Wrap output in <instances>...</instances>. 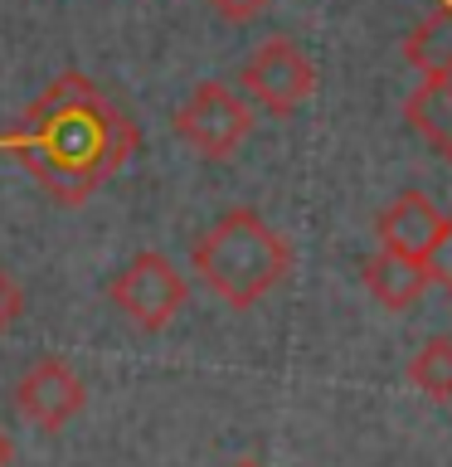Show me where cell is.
<instances>
[{"label": "cell", "mask_w": 452, "mask_h": 467, "mask_svg": "<svg viewBox=\"0 0 452 467\" xmlns=\"http://www.w3.org/2000/svg\"><path fill=\"white\" fill-rule=\"evenodd\" d=\"M428 277H433L437 287L452 283V214L443 219V239H437V248L428 254Z\"/></svg>", "instance_id": "cell-13"}, {"label": "cell", "mask_w": 452, "mask_h": 467, "mask_svg": "<svg viewBox=\"0 0 452 467\" xmlns=\"http://www.w3.org/2000/svg\"><path fill=\"white\" fill-rule=\"evenodd\" d=\"M239 83H243L248 102H258L262 112L292 117L306 98L316 93V64L306 58V49L297 39L272 35V39H262L258 49L243 58Z\"/></svg>", "instance_id": "cell-5"}, {"label": "cell", "mask_w": 452, "mask_h": 467, "mask_svg": "<svg viewBox=\"0 0 452 467\" xmlns=\"http://www.w3.org/2000/svg\"><path fill=\"white\" fill-rule=\"evenodd\" d=\"M443 210L423 195V190H404L394 204H385L375 219V234H379V248H394V254H408L418 263H428V254L443 239Z\"/></svg>", "instance_id": "cell-7"}, {"label": "cell", "mask_w": 452, "mask_h": 467, "mask_svg": "<svg viewBox=\"0 0 452 467\" xmlns=\"http://www.w3.org/2000/svg\"><path fill=\"white\" fill-rule=\"evenodd\" d=\"M408 385L418 394H428V400L447 404L452 400V336H428L414 360H408Z\"/></svg>", "instance_id": "cell-11"}, {"label": "cell", "mask_w": 452, "mask_h": 467, "mask_svg": "<svg viewBox=\"0 0 452 467\" xmlns=\"http://www.w3.org/2000/svg\"><path fill=\"white\" fill-rule=\"evenodd\" d=\"M20 317H25V287H20V277L0 263V336H5Z\"/></svg>", "instance_id": "cell-12"}, {"label": "cell", "mask_w": 452, "mask_h": 467, "mask_svg": "<svg viewBox=\"0 0 452 467\" xmlns=\"http://www.w3.org/2000/svg\"><path fill=\"white\" fill-rule=\"evenodd\" d=\"M185 297H190V283L166 254H156V248H141V254L131 258L127 268H117L112 283H108V302L137 331H166L170 321L180 317Z\"/></svg>", "instance_id": "cell-3"}, {"label": "cell", "mask_w": 452, "mask_h": 467, "mask_svg": "<svg viewBox=\"0 0 452 467\" xmlns=\"http://www.w3.org/2000/svg\"><path fill=\"white\" fill-rule=\"evenodd\" d=\"M365 287H370V297L379 306L408 312V306L423 302V292L433 287V277H428V263L394 254V248H379L375 258H365Z\"/></svg>", "instance_id": "cell-8"}, {"label": "cell", "mask_w": 452, "mask_h": 467, "mask_svg": "<svg viewBox=\"0 0 452 467\" xmlns=\"http://www.w3.org/2000/svg\"><path fill=\"white\" fill-rule=\"evenodd\" d=\"M404 58L423 73V78H428V73H443L452 64V0H443L433 15H423V20L408 29Z\"/></svg>", "instance_id": "cell-10"}, {"label": "cell", "mask_w": 452, "mask_h": 467, "mask_svg": "<svg viewBox=\"0 0 452 467\" xmlns=\"http://www.w3.org/2000/svg\"><path fill=\"white\" fill-rule=\"evenodd\" d=\"M141 127L122 108L102 98V88L78 68H64L44 93L25 108L20 127L0 137V151H10L39 181V190L58 204H87L102 181L137 156Z\"/></svg>", "instance_id": "cell-1"}, {"label": "cell", "mask_w": 452, "mask_h": 467, "mask_svg": "<svg viewBox=\"0 0 452 467\" xmlns=\"http://www.w3.org/2000/svg\"><path fill=\"white\" fill-rule=\"evenodd\" d=\"M204 5H214V15H224L229 25H248V20H258L272 0H204Z\"/></svg>", "instance_id": "cell-14"}, {"label": "cell", "mask_w": 452, "mask_h": 467, "mask_svg": "<svg viewBox=\"0 0 452 467\" xmlns=\"http://www.w3.org/2000/svg\"><path fill=\"white\" fill-rule=\"evenodd\" d=\"M10 458H15V443H10V433L0 429V467H10Z\"/></svg>", "instance_id": "cell-15"}, {"label": "cell", "mask_w": 452, "mask_h": 467, "mask_svg": "<svg viewBox=\"0 0 452 467\" xmlns=\"http://www.w3.org/2000/svg\"><path fill=\"white\" fill-rule=\"evenodd\" d=\"M175 137H180L190 151H200L204 161H229L253 131V108L233 93L229 83H200L180 108H175Z\"/></svg>", "instance_id": "cell-4"}, {"label": "cell", "mask_w": 452, "mask_h": 467, "mask_svg": "<svg viewBox=\"0 0 452 467\" xmlns=\"http://www.w3.org/2000/svg\"><path fill=\"white\" fill-rule=\"evenodd\" d=\"M292 244L277 234L268 219L248 204H233L200 234V244L190 248V268L219 302H229L233 312L258 306L268 292H277L292 277Z\"/></svg>", "instance_id": "cell-2"}, {"label": "cell", "mask_w": 452, "mask_h": 467, "mask_svg": "<svg viewBox=\"0 0 452 467\" xmlns=\"http://www.w3.org/2000/svg\"><path fill=\"white\" fill-rule=\"evenodd\" d=\"M233 467H262V462H253V458H239V462H233Z\"/></svg>", "instance_id": "cell-16"}, {"label": "cell", "mask_w": 452, "mask_h": 467, "mask_svg": "<svg viewBox=\"0 0 452 467\" xmlns=\"http://www.w3.org/2000/svg\"><path fill=\"white\" fill-rule=\"evenodd\" d=\"M83 404H87V389H83L78 370H73L64 356L35 360L20 375V385H15V409H20L39 433L68 429V423L83 414Z\"/></svg>", "instance_id": "cell-6"}, {"label": "cell", "mask_w": 452, "mask_h": 467, "mask_svg": "<svg viewBox=\"0 0 452 467\" xmlns=\"http://www.w3.org/2000/svg\"><path fill=\"white\" fill-rule=\"evenodd\" d=\"M404 117L437 156L452 161V83L447 78H423L404 98Z\"/></svg>", "instance_id": "cell-9"}, {"label": "cell", "mask_w": 452, "mask_h": 467, "mask_svg": "<svg viewBox=\"0 0 452 467\" xmlns=\"http://www.w3.org/2000/svg\"><path fill=\"white\" fill-rule=\"evenodd\" d=\"M447 297H452V283H447Z\"/></svg>", "instance_id": "cell-17"}]
</instances>
